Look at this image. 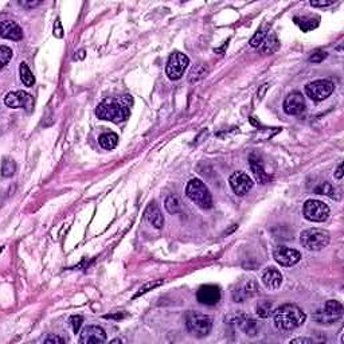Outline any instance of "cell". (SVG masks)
Here are the masks:
<instances>
[{
  "instance_id": "6da1fadb",
  "label": "cell",
  "mask_w": 344,
  "mask_h": 344,
  "mask_svg": "<svg viewBox=\"0 0 344 344\" xmlns=\"http://www.w3.org/2000/svg\"><path fill=\"white\" fill-rule=\"evenodd\" d=\"M133 105V98L129 94L120 97H110L97 106L96 115L98 119L106 120L115 124L124 123L130 115V108Z\"/></svg>"
},
{
  "instance_id": "7a4b0ae2",
  "label": "cell",
  "mask_w": 344,
  "mask_h": 344,
  "mask_svg": "<svg viewBox=\"0 0 344 344\" xmlns=\"http://www.w3.org/2000/svg\"><path fill=\"white\" fill-rule=\"evenodd\" d=\"M305 312L296 304H282L273 311L274 325L280 331H293L304 324Z\"/></svg>"
},
{
  "instance_id": "3957f363",
  "label": "cell",
  "mask_w": 344,
  "mask_h": 344,
  "mask_svg": "<svg viewBox=\"0 0 344 344\" xmlns=\"http://www.w3.org/2000/svg\"><path fill=\"white\" fill-rule=\"evenodd\" d=\"M187 331L195 338H205L211 332L213 320L210 316L203 315L199 312L188 311L184 316Z\"/></svg>"
},
{
  "instance_id": "277c9868",
  "label": "cell",
  "mask_w": 344,
  "mask_h": 344,
  "mask_svg": "<svg viewBox=\"0 0 344 344\" xmlns=\"http://www.w3.org/2000/svg\"><path fill=\"white\" fill-rule=\"evenodd\" d=\"M186 195L191 199L195 205H198L201 209H211L213 207V196H211L209 188L206 184L199 179H191L187 183Z\"/></svg>"
},
{
  "instance_id": "5b68a950",
  "label": "cell",
  "mask_w": 344,
  "mask_h": 344,
  "mask_svg": "<svg viewBox=\"0 0 344 344\" xmlns=\"http://www.w3.org/2000/svg\"><path fill=\"white\" fill-rule=\"evenodd\" d=\"M300 242L302 248L312 252H319L330 244V234L323 229H308L300 234Z\"/></svg>"
},
{
  "instance_id": "8992f818",
  "label": "cell",
  "mask_w": 344,
  "mask_h": 344,
  "mask_svg": "<svg viewBox=\"0 0 344 344\" xmlns=\"http://www.w3.org/2000/svg\"><path fill=\"white\" fill-rule=\"evenodd\" d=\"M342 317H343V305L336 300H328L323 309L316 311L315 315L312 316V319L316 323L324 325L334 324L336 321H339Z\"/></svg>"
},
{
  "instance_id": "52a82bcc",
  "label": "cell",
  "mask_w": 344,
  "mask_h": 344,
  "mask_svg": "<svg viewBox=\"0 0 344 344\" xmlns=\"http://www.w3.org/2000/svg\"><path fill=\"white\" fill-rule=\"evenodd\" d=\"M302 214L304 218L311 222H324L330 216V207L325 205L324 202L317 201V199H309L305 202L302 207Z\"/></svg>"
},
{
  "instance_id": "ba28073f",
  "label": "cell",
  "mask_w": 344,
  "mask_h": 344,
  "mask_svg": "<svg viewBox=\"0 0 344 344\" xmlns=\"http://www.w3.org/2000/svg\"><path fill=\"white\" fill-rule=\"evenodd\" d=\"M334 82L330 80H317V81L309 82L305 86V93L311 100L320 102V101L328 98L334 93Z\"/></svg>"
},
{
  "instance_id": "9c48e42d",
  "label": "cell",
  "mask_w": 344,
  "mask_h": 344,
  "mask_svg": "<svg viewBox=\"0 0 344 344\" xmlns=\"http://www.w3.org/2000/svg\"><path fill=\"white\" fill-rule=\"evenodd\" d=\"M190 63V59L186 54L183 53H173L171 57L168 58L167 66H166V73L170 80L177 81L180 80L186 72L187 66Z\"/></svg>"
},
{
  "instance_id": "30bf717a",
  "label": "cell",
  "mask_w": 344,
  "mask_h": 344,
  "mask_svg": "<svg viewBox=\"0 0 344 344\" xmlns=\"http://www.w3.org/2000/svg\"><path fill=\"white\" fill-rule=\"evenodd\" d=\"M4 104L10 108L18 109V108H23L27 112H31L34 109V100L33 96L29 94L27 91L18 90L11 91L7 96L4 97Z\"/></svg>"
},
{
  "instance_id": "8fae6325",
  "label": "cell",
  "mask_w": 344,
  "mask_h": 344,
  "mask_svg": "<svg viewBox=\"0 0 344 344\" xmlns=\"http://www.w3.org/2000/svg\"><path fill=\"white\" fill-rule=\"evenodd\" d=\"M259 293V287L254 280H245V281L239 282L238 285L234 288V291L231 292V297L235 302H244V301L252 299V297L257 296Z\"/></svg>"
},
{
  "instance_id": "7c38bea8",
  "label": "cell",
  "mask_w": 344,
  "mask_h": 344,
  "mask_svg": "<svg viewBox=\"0 0 344 344\" xmlns=\"http://www.w3.org/2000/svg\"><path fill=\"white\" fill-rule=\"evenodd\" d=\"M273 258L281 266H293L301 259V253L296 249L287 248V246H278L273 250Z\"/></svg>"
},
{
  "instance_id": "4fadbf2b",
  "label": "cell",
  "mask_w": 344,
  "mask_h": 344,
  "mask_svg": "<svg viewBox=\"0 0 344 344\" xmlns=\"http://www.w3.org/2000/svg\"><path fill=\"white\" fill-rule=\"evenodd\" d=\"M230 187L231 190L234 191V194H237L238 196L246 195L252 188H253V180L252 177L249 176L248 173H245L242 171L234 172L229 179Z\"/></svg>"
},
{
  "instance_id": "5bb4252c",
  "label": "cell",
  "mask_w": 344,
  "mask_h": 344,
  "mask_svg": "<svg viewBox=\"0 0 344 344\" xmlns=\"http://www.w3.org/2000/svg\"><path fill=\"white\" fill-rule=\"evenodd\" d=\"M282 108H284V112L287 115L291 116H299L301 115L304 110H305V98L304 96L299 93V91H293L291 94H288L284 100V104H282Z\"/></svg>"
},
{
  "instance_id": "9a60e30c",
  "label": "cell",
  "mask_w": 344,
  "mask_h": 344,
  "mask_svg": "<svg viewBox=\"0 0 344 344\" xmlns=\"http://www.w3.org/2000/svg\"><path fill=\"white\" fill-rule=\"evenodd\" d=\"M234 324L238 327L239 330L242 331L244 334H246L250 338L257 336L261 330H262V324L259 321L254 320L253 317L246 315H238L234 317Z\"/></svg>"
},
{
  "instance_id": "2e32d148",
  "label": "cell",
  "mask_w": 344,
  "mask_h": 344,
  "mask_svg": "<svg viewBox=\"0 0 344 344\" xmlns=\"http://www.w3.org/2000/svg\"><path fill=\"white\" fill-rule=\"evenodd\" d=\"M106 340V332L98 325H86L85 328L81 331L80 336V343L89 344V343H104Z\"/></svg>"
},
{
  "instance_id": "e0dca14e",
  "label": "cell",
  "mask_w": 344,
  "mask_h": 344,
  "mask_svg": "<svg viewBox=\"0 0 344 344\" xmlns=\"http://www.w3.org/2000/svg\"><path fill=\"white\" fill-rule=\"evenodd\" d=\"M196 299L205 305H215L220 300V289L216 285H203L196 292Z\"/></svg>"
},
{
  "instance_id": "ac0fdd59",
  "label": "cell",
  "mask_w": 344,
  "mask_h": 344,
  "mask_svg": "<svg viewBox=\"0 0 344 344\" xmlns=\"http://www.w3.org/2000/svg\"><path fill=\"white\" fill-rule=\"evenodd\" d=\"M1 38L11 39V41H20L23 38V30L19 24L12 20H3L1 22Z\"/></svg>"
},
{
  "instance_id": "d6986e66",
  "label": "cell",
  "mask_w": 344,
  "mask_h": 344,
  "mask_svg": "<svg viewBox=\"0 0 344 344\" xmlns=\"http://www.w3.org/2000/svg\"><path fill=\"white\" fill-rule=\"evenodd\" d=\"M249 164H250V170L253 172L254 179H256L259 184H265V183H268L269 180L272 179V177L269 176L268 173L265 172V170H263L261 159L257 158L256 155H252V156H250Z\"/></svg>"
},
{
  "instance_id": "ffe728a7",
  "label": "cell",
  "mask_w": 344,
  "mask_h": 344,
  "mask_svg": "<svg viewBox=\"0 0 344 344\" xmlns=\"http://www.w3.org/2000/svg\"><path fill=\"white\" fill-rule=\"evenodd\" d=\"M145 219L148 220L149 225H152L155 229H162L164 225V216H163L162 211L159 209V206L156 205V202L149 203L148 207L145 209Z\"/></svg>"
},
{
  "instance_id": "44dd1931",
  "label": "cell",
  "mask_w": 344,
  "mask_h": 344,
  "mask_svg": "<svg viewBox=\"0 0 344 344\" xmlns=\"http://www.w3.org/2000/svg\"><path fill=\"white\" fill-rule=\"evenodd\" d=\"M262 284L270 291H276L281 287L282 274L276 268H268L262 274Z\"/></svg>"
},
{
  "instance_id": "7402d4cb",
  "label": "cell",
  "mask_w": 344,
  "mask_h": 344,
  "mask_svg": "<svg viewBox=\"0 0 344 344\" xmlns=\"http://www.w3.org/2000/svg\"><path fill=\"white\" fill-rule=\"evenodd\" d=\"M293 20H295V23L300 27L301 31L309 33L312 30L319 27L320 18H319V16H296Z\"/></svg>"
},
{
  "instance_id": "603a6c76",
  "label": "cell",
  "mask_w": 344,
  "mask_h": 344,
  "mask_svg": "<svg viewBox=\"0 0 344 344\" xmlns=\"http://www.w3.org/2000/svg\"><path fill=\"white\" fill-rule=\"evenodd\" d=\"M261 47V51L265 54H273L276 53L280 47V42H278L277 35L274 33H270L269 35H266V38L263 39L262 44L259 46Z\"/></svg>"
},
{
  "instance_id": "cb8c5ba5",
  "label": "cell",
  "mask_w": 344,
  "mask_h": 344,
  "mask_svg": "<svg viewBox=\"0 0 344 344\" xmlns=\"http://www.w3.org/2000/svg\"><path fill=\"white\" fill-rule=\"evenodd\" d=\"M119 143V136L116 133H112V132H108V133H102L98 137V144L101 145V148L104 149H115L116 145Z\"/></svg>"
},
{
  "instance_id": "d4e9b609",
  "label": "cell",
  "mask_w": 344,
  "mask_h": 344,
  "mask_svg": "<svg viewBox=\"0 0 344 344\" xmlns=\"http://www.w3.org/2000/svg\"><path fill=\"white\" fill-rule=\"evenodd\" d=\"M19 76H20V80H22V82H23L24 85L29 86V87H31V86L35 84V77H34L33 72L30 70L29 65L26 62H22L19 66Z\"/></svg>"
},
{
  "instance_id": "484cf974",
  "label": "cell",
  "mask_w": 344,
  "mask_h": 344,
  "mask_svg": "<svg viewBox=\"0 0 344 344\" xmlns=\"http://www.w3.org/2000/svg\"><path fill=\"white\" fill-rule=\"evenodd\" d=\"M268 31H269L268 24H263V26H261V27L256 31V34L253 35V38L250 39V42H249L250 43V46H252V47H259V46L262 44L263 39L266 38Z\"/></svg>"
},
{
  "instance_id": "4316f807",
  "label": "cell",
  "mask_w": 344,
  "mask_h": 344,
  "mask_svg": "<svg viewBox=\"0 0 344 344\" xmlns=\"http://www.w3.org/2000/svg\"><path fill=\"white\" fill-rule=\"evenodd\" d=\"M164 205H166V210H167L170 214H176V213H180V210H182L180 201H179V198L175 195L168 196Z\"/></svg>"
},
{
  "instance_id": "83f0119b",
  "label": "cell",
  "mask_w": 344,
  "mask_h": 344,
  "mask_svg": "<svg viewBox=\"0 0 344 344\" xmlns=\"http://www.w3.org/2000/svg\"><path fill=\"white\" fill-rule=\"evenodd\" d=\"M16 171V166H15V162L12 159H3V163H1V176L3 177H10L12 176Z\"/></svg>"
},
{
  "instance_id": "f1b7e54d",
  "label": "cell",
  "mask_w": 344,
  "mask_h": 344,
  "mask_svg": "<svg viewBox=\"0 0 344 344\" xmlns=\"http://www.w3.org/2000/svg\"><path fill=\"white\" fill-rule=\"evenodd\" d=\"M273 313V305L272 302H269V301L263 300V301H259L257 304V315L259 316V317H262V319H266V317H269V316Z\"/></svg>"
},
{
  "instance_id": "f546056e",
  "label": "cell",
  "mask_w": 344,
  "mask_h": 344,
  "mask_svg": "<svg viewBox=\"0 0 344 344\" xmlns=\"http://www.w3.org/2000/svg\"><path fill=\"white\" fill-rule=\"evenodd\" d=\"M209 73V69H207V66H205V65H201V66H198L196 69H194L191 72V74H190V78H188V81L190 82H196L199 81V80H202L203 77H206V74Z\"/></svg>"
},
{
  "instance_id": "4dcf8cb0",
  "label": "cell",
  "mask_w": 344,
  "mask_h": 344,
  "mask_svg": "<svg viewBox=\"0 0 344 344\" xmlns=\"http://www.w3.org/2000/svg\"><path fill=\"white\" fill-rule=\"evenodd\" d=\"M12 58V50L7 46H1L0 47V62H1V67H4L7 63L10 62Z\"/></svg>"
},
{
  "instance_id": "1f68e13d",
  "label": "cell",
  "mask_w": 344,
  "mask_h": 344,
  "mask_svg": "<svg viewBox=\"0 0 344 344\" xmlns=\"http://www.w3.org/2000/svg\"><path fill=\"white\" fill-rule=\"evenodd\" d=\"M163 280H158V281H153V282H148V284H145L144 287H141L139 289V292L136 293L133 296V299H136V297H139V296H141V295H144V293H147L148 291H152L153 288H156V287H160V285H163Z\"/></svg>"
},
{
  "instance_id": "d6a6232c",
  "label": "cell",
  "mask_w": 344,
  "mask_h": 344,
  "mask_svg": "<svg viewBox=\"0 0 344 344\" xmlns=\"http://www.w3.org/2000/svg\"><path fill=\"white\" fill-rule=\"evenodd\" d=\"M315 192H317V194H321V195L324 194V195H328V196H331V198H334L335 196V188L331 186L328 182L323 183L320 187L315 188Z\"/></svg>"
},
{
  "instance_id": "836d02e7",
  "label": "cell",
  "mask_w": 344,
  "mask_h": 344,
  "mask_svg": "<svg viewBox=\"0 0 344 344\" xmlns=\"http://www.w3.org/2000/svg\"><path fill=\"white\" fill-rule=\"evenodd\" d=\"M325 58H327V53H325V51H321V50H317V51H315V53L309 57V62L320 63L323 62V59H325Z\"/></svg>"
},
{
  "instance_id": "e575fe53",
  "label": "cell",
  "mask_w": 344,
  "mask_h": 344,
  "mask_svg": "<svg viewBox=\"0 0 344 344\" xmlns=\"http://www.w3.org/2000/svg\"><path fill=\"white\" fill-rule=\"evenodd\" d=\"M54 37L58 39H61L63 37V27H62V23H61V19L59 18H57V20L54 22Z\"/></svg>"
},
{
  "instance_id": "d590c367",
  "label": "cell",
  "mask_w": 344,
  "mask_h": 344,
  "mask_svg": "<svg viewBox=\"0 0 344 344\" xmlns=\"http://www.w3.org/2000/svg\"><path fill=\"white\" fill-rule=\"evenodd\" d=\"M82 321L84 320H82L81 316H72V317H70V324H72L73 331H74L76 334L80 331V327H81Z\"/></svg>"
},
{
  "instance_id": "8d00e7d4",
  "label": "cell",
  "mask_w": 344,
  "mask_h": 344,
  "mask_svg": "<svg viewBox=\"0 0 344 344\" xmlns=\"http://www.w3.org/2000/svg\"><path fill=\"white\" fill-rule=\"evenodd\" d=\"M66 339L65 338H59V336H48L44 339V343H65Z\"/></svg>"
},
{
  "instance_id": "74e56055",
  "label": "cell",
  "mask_w": 344,
  "mask_h": 344,
  "mask_svg": "<svg viewBox=\"0 0 344 344\" xmlns=\"http://www.w3.org/2000/svg\"><path fill=\"white\" fill-rule=\"evenodd\" d=\"M334 4V0H327V1H311L312 7H328Z\"/></svg>"
},
{
  "instance_id": "f35d334b",
  "label": "cell",
  "mask_w": 344,
  "mask_h": 344,
  "mask_svg": "<svg viewBox=\"0 0 344 344\" xmlns=\"http://www.w3.org/2000/svg\"><path fill=\"white\" fill-rule=\"evenodd\" d=\"M291 343L293 344H312L313 343V340L312 339H308V338H296V339H292Z\"/></svg>"
},
{
  "instance_id": "ab89813d",
  "label": "cell",
  "mask_w": 344,
  "mask_h": 344,
  "mask_svg": "<svg viewBox=\"0 0 344 344\" xmlns=\"http://www.w3.org/2000/svg\"><path fill=\"white\" fill-rule=\"evenodd\" d=\"M19 4L23 5V7H27V8H34V7L41 4V1H22V0H20Z\"/></svg>"
},
{
  "instance_id": "60d3db41",
  "label": "cell",
  "mask_w": 344,
  "mask_h": 344,
  "mask_svg": "<svg viewBox=\"0 0 344 344\" xmlns=\"http://www.w3.org/2000/svg\"><path fill=\"white\" fill-rule=\"evenodd\" d=\"M268 87H269V85H268V84H265V85H262V86H261V89H259V90H258V93H257L258 100H262L263 94H265V91L268 90Z\"/></svg>"
},
{
  "instance_id": "b9f144b4",
  "label": "cell",
  "mask_w": 344,
  "mask_h": 344,
  "mask_svg": "<svg viewBox=\"0 0 344 344\" xmlns=\"http://www.w3.org/2000/svg\"><path fill=\"white\" fill-rule=\"evenodd\" d=\"M335 177L339 179V180L343 177V164H339V166H338V170L335 172Z\"/></svg>"
},
{
  "instance_id": "7bdbcfd3",
  "label": "cell",
  "mask_w": 344,
  "mask_h": 344,
  "mask_svg": "<svg viewBox=\"0 0 344 344\" xmlns=\"http://www.w3.org/2000/svg\"><path fill=\"white\" fill-rule=\"evenodd\" d=\"M84 57H85V51H84V50H80V51H78V58H80V59H84Z\"/></svg>"
},
{
  "instance_id": "ee69618b",
  "label": "cell",
  "mask_w": 344,
  "mask_h": 344,
  "mask_svg": "<svg viewBox=\"0 0 344 344\" xmlns=\"http://www.w3.org/2000/svg\"><path fill=\"white\" fill-rule=\"evenodd\" d=\"M112 343H121V340H120V339H116V340H112Z\"/></svg>"
}]
</instances>
